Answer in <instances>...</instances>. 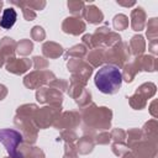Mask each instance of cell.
I'll use <instances>...</instances> for the list:
<instances>
[{"instance_id": "32", "label": "cell", "mask_w": 158, "mask_h": 158, "mask_svg": "<svg viewBox=\"0 0 158 158\" xmlns=\"http://www.w3.org/2000/svg\"><path fill=\"white\" fill-rule=\"evenodd\" d=\"M60 138H64L67 142L72 143V142L77 138V135H75V132H74V131H72V130H67V131H63V132H62Z\"/></svg>"}, {"instance_id": "26", "label": "cell", "mask_w": 158, "mask_h": 158, "mask_svg": "<svg viewBox=\"0 0 158 158\" xmlns=\"http://www.w3.org/2000/svg\"><path fill=\"white\" fill-rule=\"evenodd\" d=\"M141 138V131L138 130H131L128 131V141H127V146L133 148L136 144H138V141Z\"/></svg>"}, {"instance_id": "20", "label": "cell", "mask_w": 158, "mask_h": 158, "mask_svg": "<svg viewBox=\"0 0 158 158\" xmlns=\"http://www.w3.org/2000/svg\"><path fill=\"white\" fill-rule=\"evenodd\" d=\"M93 148H94V141L91 139V137H88V136H84L83 138H80L77 146V151L81 154H86L91 152Z\"/></svg>"}, {"instance_id": "13", "label": "cell", "mask_w": 158, "mask_h": 158, "mask_svg": "<svg viewBox=\"0 0 158 158\" xmlns=\"http://www.w3.org/2000/svg\"><path fill=\"white\" fill-rule=\"evenodd\" d=\"M31 65H32V63L27 58H20V59L11 58L7 60L6 70L10 73H14V74H22L26 70H28L31 68Z\"/></svg>"}, {"instance_id": "36", "label": "cell", "mask_w": 158, "mask_h": 158, "mask_svg": "<svg viewBox=\"0 0 158 158\" xmlns=\"http://www.w3.org/2000/svg\"><path fill=\"white\" fill-rule=\"evenodd\" d=\"M122 158H136V157H135L132 153H128V152H126V153L122 156Z\"/></svg>"}, {"instance_id": "17", "label": "cell", "mask_w": 158, "mask_h": 158, "mask_svg": "<svg viewBox=\"0 0 158 158\" xmlns=\"http://www.w3.org/2000/svg\"><path fill=\"white\" fill-rule=\"evenodd\" d=\"M16 19H17V14L15 11L14 7H7L2 11V16L0 19V27L5 28V30H9L11 28L15 22H16Z\"/></svg>"}, {"instance_id": "5", "label": "cell", "mask_w": 158, "mask_h": 158, "mask_svg": "<svg viewBox=\"0 0 158 158\" xmlns=\"http://www.w3.org/2000/svg\"><path fill=\"white\" fill-rule=\"evenodd\" d=\"M130 57L128 53V48L127 44L123 42H118L116 44H114L106 53H105V60H107L111 65L115 67H122L125 60H127V58Z\"/></svg>"}, {"instance_id": "24", "label": "cell", "mask_w": 158, "mask_h": 158, "mask_svg": "<svg viewBox=\"0 0 158 158\" xmlns=\"http://www.w3.org/2000/svg\"><path fill=\"white\" fill-rule=\"evenodd\" d=\"M11 4H14V5H16V6H20V7L22 9V14H23L25 20L32 21L33 19H36V12H35L32 9L27 7V6L23 4V1H11Z\"/></svg>"}, {"instance_id": "6", "label": "cell", "mask_w": 158, "mask_h": 158, "mask_svg": "<svg viewBox=\"0 0 158 158\" xmlns=\"http://www.w3.org/2000/svg\"><path fill=\"white\" fill-rule=\"evenodd\" d=\"M156 93V85L152 84V83H146V84H142L136 94L130 98V105L136 109V110H139V109H143L146 106V102H147V99L153 96Z\"/></svg>"}, {"instance_id": "3", "label": "cell", "mask_w": 158, "mask_h": 158, "mask_svg": "<svg viewBox=\"0 0 158 158\" xmlns=\"http://www.w3.org/2000/svg\"><path fill=\"white\" fill-rule=\"evenodd\" d=\"M23 136L16 130H0V142L5 146L10 158H22V154L19 149V146L22 143Z\"/></svg>"}, {"instance_id": "38", "label": "cell", "mask_w": 158, "mask_h": 158, "mask_svg": "<svg viewBox=\"0 0 158 158\" xmlns=\"http://www.w3.org/2000/svg\"><path fill=\"white\" fill-rule=\"evenodd\" d=\"M2 4H4V2H2V1H0V11H1V7H2Z\"/></svg>"}, {"instance_id": "23", "label": "cell", "mask_w": 158, "mask_h": 158, "mask_svg": "<svg viewBox=\"0 0 158 158\" xmlns=\"http://www.w3.org/2000/svg\"><path fill=\"white\" fill-rule=\"evenodd\" d=\"M32 48H33V44L30 40H22L16 44V52L21 56H27L28 53L32 52Z\"/></svg>"}, {"instance_id": "8", "label": "cell", "mask_w": 158, "mask_h": 158, "mask_svg": "<svg viewBox=\"0 0 158 158\" xmlns=\"http://www.w3.org/2000/svg\"><path fill=\"white\" fill-rule=\"evenodd\" d=\"M69 95L77 101V104L79 106H84L86 104L90 102V98H91V94L90 91H88L85 89V84L81 83L80 80L75 79L72 77L70 79V88H69Z\"/></svg>"}, {"instance_id": "30", "label": "cell", "mask_w": 158, "mask_h": 158, "mask_svg": "<svg viewBox=\"0 0 158 158\" xmlns=\"http://www.w3.org/2000/svg\"><path fill=\"white\" fill-rule=\"evenodd\" d=\"M23 4L32 10H42L46 6V1H23Z\"/></svg>"}, {"instance_id": "35", "label": "cell", "mask_w": 158, "mask_h": 158, "mask_svg": "<svg viewBox=\"0 0 158 158\" xmlns=\"http://www.w3.org/2000/svg\"><path fill=\"white\" fill-rule=\"evenodd\" d=\"M117 4H118V5H122V6H132V5H135L136 2H121V1H117Z\"/></svg>"}, {"instance_id": "4", "label": "cell", "mask_w": 158, "mask_h": 158, "mask_svg": "<svg viewBox=\"0 0 158 158\" xmlns=\"http://www.w3.org/2000/svg\"><path fill=\"white\" fill-rule=\"evenodd\" d=\"M60 107H51L46 106L42 109H37L33 114L32 121L37 128H46L51 125H54V121L59 117Z\"/></svg>"}, {"instance_id": "28", "label": "cell", "mask_w": 158, "mask_h": 158, "mask_svg": "<svg viewBox=\"0 0 158 158\" xmlns=\"http://www.w3.org/2000/svg\"><path fill=\"white\" fill-rule=\"evenodd\" d=\"M31 36L35 41H42L46 37V33H44V31L41 26H35L31 31Z\"/></svg>"}, {"instance_id": "10", "label": "cell", "mask_w": 158, "mask_h": 158, "mask_svg": "<svg viewBox=\"0 0 158 158\" xmlns=\"http://www.w3.org/2000/svg\"><path fill=\"white\" fill-rule=\"evenodd\" d=\"M36 98L40 102H49L54 107H60L63 101L62 93H59L54 88H41L37 90Z\"/></svg>"}, {"instance_id": "25", "label": "cell", "mask_w": 158, "mask_h": 158, "mask_svg": "<svg viewBox=\"0 0 158 158\" xmlns=\"http://www.w3.org/2000/svg\"><path fill=\"white\" fill-rule=\"evenodd\" d=\"M128 26V17L123 14H118L114 17V27L115 30H125L126 27Z\"/></svg>"}, {"instance_id": "16", "label": "cell", "mask_w": 158, "mask_h": 158, "mask_svg": "<svg viewBox=\"0 0 158 158\" xmlns=\"http://www.w3.org/2000/svg\"><path fill=\"white\" fill-rule=\"evenodd\" d=\"M15 49H16V42L12 38L4 37L0 41V53L2 54L4 58H7V60L14 58Z\"/></svg>"}, {"instance_id": "29", "label": "cell", "mask_w": 158, "mask_h": 158, "mask_svg": "<svg viewBox=\"0 0 158 158\" xmlns=\"http://www.w3.org/2000/svg\"><path fill=\"white\" fill-rule=\"evenodd\" d=\"M64 158H78V156H77V148H74L73 144L69 143V142L65 143V153H64Z\"/></svg>"}, {"instance_id": "19", "label": "cell", "mask_w": 158, "mask_h": 158, "mask_svg": "<svg viewBox=\"0 0 158 158\" xmlns=\"http://www.w3.org/2000/svg\"><path fill=\"white\" fill-rule=\"evenodd\" d=\"M88 60L91 63L93 67H98L100 65L102 62H105V52L102 48H96L94 51H91L88 54Z\"/></svg>"}, {"instance_id": "33", "label": "cell", "mask_w": 158, "mask_h": 158, "mask_svg": "<svg viewBox=\"0 0 158 158\" xmlns=\"http://www.w3.org/2000/svg\"><path fill=\"white\" fill-rule=\"evenodd\" d=\"M33 62H35V68L36 69H42V68H46L48 65L47 60L44 58H42V57H35Z\"/></svg>"}, {"instance_id": "39", "label": "cell", "mask_w": 158, "mask_h": 158, "mask_svg": "<svg viewBox=\"0 0 158 158\" xmlns=\"http://www.w3.org/2000/svg\"><path fill=\"white\" fill-rule=\"evenodd\" d=\"M6 158H7V157H6Z\"/></svg>"}, {"instance_id": "27", "label": "cell", "mask_w": 158, "mask_h": 158, "mask_svg": "<svg viewBox=\"0 0 158 158\" xmlns=\"http://www.w3.org/2000/svg\"><path fill=\"white\" fill-rule=\"evenodd\" d=\"M74 56V57H84L86 54V47L83 46V44H77L74 47H72L68 52H67V56Z\"/></svg>"}, {"instance_id": "7", "label": "cell", "mask_w": 158, "mask_h": 158, "mask_svg": "<svg viewBox=\"0 0 158 158\" xmlns=\"http://www.w3.org/2000/svg\"><path fill=\"white\" fill-rule=\"evenodd\" d=\"M68 69L73 73V78L86 84V80L93 73V67L83 62L80 58H72L68 62Z\"/></svg>"}, {"instance_id": "2", "label": "cell", "mask_w": 158, "mask_h": 158, "mask_svg": "<svg viewBox=\"0 0 158 158\" xmlns=\"http://www.w3.org/2000/svg\"><path fill=\"white\" fill-rule=\"evenodd\" d=\"M112 112L107 107H98L91 104L90 107L83 110V118L85 127L89 126L91 130H106L110 127Z\"/></svg>"}, {"instance_id": "18", "label": "cell", "mask_w": 158, "mask_h": 158, "mask_svg": "<svg viewBox=\"0 0 158 158\" xmlns=\"http://www.w3.org/2000/svg\"><path fill=\"white\" fill-rule=\"evenodd\" d=\"M42 51H43V54L48 58H57L63 53L62 46L54 42H46L42 47Z\"/></svg>"}, {"instance_id": "12", "label": "cell", "mask_w": 158, "mask_h": 158, "mask_svg": "<svg viewBox=\"0 0 158 158\" xmlns=\"http://www.w3.org/2000/svg\"><path fill=\"white\" fill-rule=\"evenodd\" d=\"M79 123H80V116H79V114L75 112V111H68V112H64L60 118L58 117V121L54 122V126L57 128L72 130V128L77 127Z\"/></svg>"}, {"instance_id": "15", "label": "cell", "mask_w": 158, "mask_h": 158, "mask_svg": "<svg viewBox=\"0 0 158 158\" xmlns=\"http://www.w3.org/2000/svg\"><path fill=\"white\" fill-rule=\"evenodd\" d=\"M146 23V14L142 7H136L131 12V26L135 31H141L143 30Z\"/></svg>"}, {"instance_id": "9", "label": "cell", "mask_w": 158, "mask_h": 158, "mask_svg": "<svg viewBox=\"0 0 158 158\" xmlns=\"http://www.w3.org/2000/svg\"><path fill=\"white\" fill-rule=\"evenodd\" d=\"M54 74L49 70H37L25 77L23 84L30 89H36L43 84H49L52 80H54Z\"/></svg>"}, {"instance_id": "34", "label": "cell", "mask_w": 158, "mask_h": 158, "mask_svg": "<svg viewBox=\"0 0 158 158\" xmlns=\"http://www.w3.org/2000/svg\"><path fill=\"white\" fill-rule=\"evenodd\" d=\"M6 94H7V89H6L4 85L0 84V100H2V99L6 96Z\"/></svg>"}, {"instance_id": "22", "label": "cell", "mask_w": 158, "mask_h": 158, "mask_svg": "<svg viewBox=\"0 0 158 158\" xmlns=\"http://www.w3.org/2000/svg\"><path fill=\"white\" fill-rule=\"evenodd\" d=\"M68 9L70 12L74 15V17H83L84 9H85V2L83 1H68Z\"/></svg>"}, {"instance_id": "21", "label": "cell", "mask_w": 158, "mask_h": 158, "mask_svg": "<svg viewBox=\"0 0 158 158\" xmlns=\"http://www.w3.org/2000/svg\"><path fill=\"white\" fill-rule=\"evenodd\" d=\"M130 47L132 49V53L135 56L141 54L144 51V41L142 36H133L132 40L130 41Z\"/></svg>"}, {"instance_id": "31", "label": "cell", "mask_w": 158, "mask_h": 158, "mask_svg": "<svg viewBox=\"0 0 158 158\" xmlns=\"http://www.w3.org/2000/svg\"><path fill=\"white\" fill-rule=\"evenodd\" d=\"M110 138H111V135L110 133H107V132H101V133H99L98 136H96V143H100V144H107L109 143V141H110Z\"/></svg>"}, {"instance_id": "37", "label": "cell", "mask_w": 158, "mask_h": 158, "mask_svg": "<svg viewBox=\"0 0 158 158\" xmlns=\"http://www.w3.org/2000/svg\"><path fill=\"white\" fill-rule=\"evenodd\" d=\"M4 64V57H2V54L0 53V67Z\"/></svg>"}, {"instance_id": "11", "label": "cell", "mask_w": 158, "mask_h": 158, "mask_svg": "<svg viewBox=\"0 0 158 158\" xmlns=\"http://www.w3.org/2000/svg\"><path fill=\"white\" fill-rule=\"evenodd\" d=\"M85 22L79 17H67L62 23V30L65 33H70L74 36H78L85 31Z\"/></svg>"}, {"instance_id": "1", "label": "cell", "mask_w": 158, "mask_h": 158, "mask_svg": "<svg viewBox=\"0 0 158 158\" xmlns=\"http://www.w3.org/2000/svg\"><path fill=\"white\" fill-rule=\"evenodd\" d=\"M94 83L101 93L112 95L116 94L121 88L122 74L117 67L107 64L99 69V72L95 75Z\"/></svg>"}, {"instance_id": "14", "label": "cell", "mask_w": 158, "mask_h": 158, "mask_svg": "<svg viewBox=\"0 0 158 158\" xmlns=\"http://www.w3.org/2000/svg\"><path fill=\"white\" fill-rule=\"evenodd\" d=\"M83 17H85V20L89 23H100L104 20V14L101 12V10L99 7H96L95 5H86L85 4V9H84V14Z\"/></svg>"}]
</instances>
